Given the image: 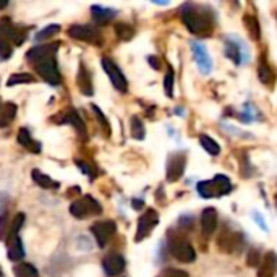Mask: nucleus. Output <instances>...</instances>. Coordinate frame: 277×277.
Instances as JSON below:
<instances>
[{"label": "nucleus", "mask_w": 277, "mask_h": 277, "mask_svg": "<svg viewBox=\"0 0 277 277\" xmlns=\"http://www.w3.org/2000/svg\"><path fill=\"white\" fill-rule=\"evenodd\" d=\"M159 277H188V274L182 269H177V267H167L159 274Z\"/></svg>", "instance_id": "nucleus-40"}, {"label": "nucleus", "mask_w": 277, "mask_h": 277, "mask_svg": "<svg viewBox=\"0 0 277 277\" xmlns=\"http://www.w3.org/2000/svg\"><path fill=\"white\" fill-rule=\"evenodd\" d=\"M242 245V234L224 227L217 237V246L222 253H234Z\"/></svg>", "instance_id": "nucleus-10"}, {"label": "nucleus", "mask_w": 277, "mask_h": 277, "mask_svg": "<svg viewBox=\"0 0 277 277\" xmlns=\"http://www.w3.org/2000/svg\"><path fill=\"white\" fill-rule=\"evenodd\" d=\"M148 62H149L151 67H153L154 70H159V68H160V60H159L157 57H154V56H149V57H148Z\"/></svg>", "instance_id": "nucleus-42"}, {"label": "nucleus", "mask_w": 277, "mask_h": 277, "mask_svg": "<svg viewBox=\"0 0 277 277\" xmlns=\"http://www.w3.org/2000/svg\"><path fill=\"white\" fill-rule=\"evenodd\" d=\"M16 117V105L13 102H5L0 107V128L8 127Z\"/></svg>", "instance_id": "nucleus-23"}, {"label": "nucleus", "mask_w": 277, "mask_h": 277, "mask_svg": "<svg viewBox=\"0 0 277 277\" xmlns=\"http://www.w3.org/2000/svg\"><path fill=\"white\" fill-rule=\"evenodd\" d=\"M200 145L206 149V153H209L211 156H219L220 154V146L217 145V141L212 140L208 135H201L200 136Z\"/></svg>", "instance_id": "nucleus-29"}, {"label": "nucleus", "mask_w": 277, "mask_h": 277, "mask_svg": "<svg viewBox=\"0 0 277 277\" xmlns=\"http://www.w3.org/2000/svg\"><path fill=\"white\" fill-rule=\"evenodd\" d=\"M15 277H39V272L38 269L30 264V263H20V264H16L15 266Z\"/></svg>", "instance_id": "nucleus-28"}, {"label": "nucleus", "mask_w": 277, "mask_h": 277, "mask_svg": "<svg viewBox=\"0 0 277 277\" xmlns=\"http://www.w3.org/2000/svg\"><path fill=\"white\" fill-rule=\"evenodd\" d=\"M217 227V211L214 208H206L201 212V230L203 234L209 237L214 234V230Z\"/></svg>", "instance_id": "nucleus-17"}, {"label": "nucleus", "mask_w": 277, "mask_h": 277, "mask_svg": "<svg viewBox=\"0 0 277 277\" xmlns=\"http://www.w3.org/2000/svg\"><path fill=\"white\" fill-rule=\"evenodd\" d=\"M115 34H117V38L120 41H130L135 36V30L127 23H117L115 24Z\"/></svg>", "instance_id": "nucleus-31"}, {"label": "nucleus", "mask_w": 277, "mask_h": 277, "mask_svg": "<svg viewBox=\"0 0 277 277\" xmlns=\"http://www.w3.org/2000/svg\"><path fill=\"white\" fill-rule=\"evenodd\" d=\"M275 204H277V195H275Z\"/></svg>", "instance_id": "nucleus-47"}, {"label": "nucleus", "mask_w": 277, "mask_h": 277, "mask_svg": "<svg viewBox=\"0 0 277 277\" xmlns=\"http://www.w3.org/2000/svg\"><path fill=\"white\" fill-rule=\"evenodd\" d=\"M133 208H135V209H141L143 206H145V204H143V201H140V200H133Z\"/></svg>", "instance_id": "nucleus-44"}, {"label": "nucleus", "mask_w": 277, "mask_h": 277, "mask_svg": "<svg viewBox=\"0 0 277 277\" xmlns=\"http://www.w3.org/2000/svg\"><path fill=\"white\" fill-rule=\"evenodd\" d=\"M224 42H226V49H224L226 57L230 59L235 65H240L242 62L250 60L246 44L240 38H237V36H227Z\"/></svg>", "instance_id": "nucleus-5"}, {"label": "nucleus", "mask_w": 277, "mask_h": 277, "mask_svg": "<svg viewBox=\"0 0 277 277\" xmlns=\"http://www.w3.org/2000/svg\"><path fill=\"white\" fill-rule=\"evenodd\" d=\"M23 83H36V78L30 73H15L8 78L7 85L15 86V85H23Z\"/></svg>", "instance_id": "nucleus-33"}, {"label": "nucleus", "mask_w": 277, "mask_h": 277, "mask_svg": "<svg viewBox=\"0 0 277 277\" xmlns=\"http://www.w3.org/2000/svg\"><path fill=\"white\" fill-rule=\"evenodd\" d=\"M76 164L81 167V171L85 172V174H88V175H91L93 177V171H91V167H89L86 162H83V160H76Z\"/></svg>", "instance_id": "nucleus-43"}, {"label": "nucleus", "mask_w": 277, "mask_h": 277, "mask_svg": "<svg viewBox=\"0 0 277 277\" xmlns=\"http://www.w3.org/2000/svg\"><path fill=\"white\" fill-rule=\"evenodd\" d=\"M91 109H93V112L96 114V117H97V120H99V123L104 127V131H105V135H110V123L107 122V119H105V115L102 114V110L99 109L97 105H91Z\"/></svg>", "instance_id": "nucleus-37"}, {"label": "nucleus", "mask_w": 277, "mask_h": 277, "mask_svg": "<svg viewBox=\"0 0 277 277\" xmlns=\"http://www.w3.org/2000/svg\"><path fill=\"white\" fill-rule=\"evenodd\" d=\"M212 185H214V190H216L217 198L232 191V182H230V178L226 175H216L212 180Z\"/></svg>", "instance_id": "nucleus-25"}, {"label": "nucleus", "mask_w": 277, "mask_h": 277, "mask_svg": "<svg viewBox=\"0 0 277 277\" xmlns=\"http://www.w3.org/2000/svg\"><path fill=\"white\" fill-rule=\"evenodd\" d=\"M253 219H255V222L258 226H260V229H263V230H266V232H269V227L266 226V222H264V219H263V216L258 211H255L253 212Z\"/></svg>", "instance_id": "nucleus-41"}, {"label": "nucleus", "mask_w": 277, "mask_h": 277, "mask_svg": "<svg viewBox=\"0 0 277 277\" xmlns=\"http://www.w3.org/2000/svg\"><path fill=\"white\" fill-rule=\"evenodd\" d=\"M18 143H20L24 149H28L30 153H33V154L41 153V143L33 140L28 128H20V131H18Z\"/></svg>", "instance_id": "nucleus-20"}, {"label": "nucleus", "mask_w": 277, "mask_h": 277, "mask_svg": "<svg viewBox=\"0 0 277 277\" xmlns=\"http://www.w3.org/2000/svg\"><path fill=\"white\" fill-rule=\"evenodd\" d=\"M76 83L79 91H81L85 96H93V83H91V75L89 71L86 70V67L81 64L78 70V75H76Z\"/></svg>", "instance_id": "nucleus-22"}, {"label": "nucleus", "mask_w": 277, "mask_h": 277, "mask_svg": "<svg viewBox=\"0 0 277 277\" xmlns=\"http://www.w3.org/2000/svg\"><path fill=\"white\" fill-rule=\"evenodd\" d=\"M190 46H191L193 57H195V62H196V65H198L200 71L203 75H209L212 70V60L209 57L206 46L200 41H191Z\"/></svg>", "instance_id": "nucleus-12"}, {"label": "nucleus", "mask_w": 277, "mask_h": 277, "mask_svg": "<svg viewBox=\"0 0 277 277\" xmlns=\"http://www.w3.org/2000/svg\"><path fill=\"white\" fill-rule=\"evenodd\" d=\"M261 260H263V255H261L260 252H258V250H252V252L248 253L246 264H248L250 267H260Z\"/></svg>", "instance_id": "nucleus-38"}, {"label": "nucleus", "mask_w": 277, "mask_h": 277, "mask_svg": "<svg viewBox=\"0 0 277 277\" xmlns=\"http://www.w3.org/2000/svg\"><path fill=\"white\" fill-rule=\"evenodd\" d=\"M169 253H171L177 261L180 263H193L196 260V253L193 246L190 245V242H186L182 237H169Z\"/></svg>", "instance_id": "nucleus-2"}, {"label": "nucleus", "mask_w": 277, "mask_h": 277, "mask_svg": "<svg viewBox=\"0 0 277 277\" xmlns=\"http://www.w3.org/2000/svg\"><path fill=\"white\" fill-rule=\"evenodd\" d=\"M59 49V42H52V44H44V46H38V47H33L28 53H26V59L31 64L38 62L41 59H46L50 56H56Z\"/></svg>", "instance_id": "nucleus-15"}, {"label": "nucleus", "mask_w": 277, "mask_h": 277, "mask_svg": "<svg viewBox=\"0 0 277 277\" xmlns=\"http://www.w3.org/2000/svg\"><path fill=\"white\" fill-rule=\"evenodd\" d=\"M31 177H33V180L38 183L41 188H59V182L56 180H52V178L46 174H42L41 171H38V169H34V171L31 172Z\"/></svg>", "instance_id": "nucleus-26"}, {"label": "nucleus", "mask_w": 277, "mask_h": 277, "mask_svg": "<svg viewBox=\"0 0 277 277\" xmlns=\"http://www.w3.org/2000/svg\"><path fill=\"white\" fill-rule=\"evenodd\" d=\"M4 7H7V2H0V8H4Z\"/></svg>", "instance_id": "nucleus-45"}, {"label": "nucleus", "mask_w": 277, "mask_h": 277, "mask_svg": "<svg viewBox=\"0 0 277 277\" xmlns=\"http://www.w3.org/2000/svg\"><path fill=\"white\" fill-rule=\"evenodd\" d=\"M62 123H68V125H71L79 135L81 136H86V123L83 122V119L79 117V114L76 112V110H73V109H70L68 112H65L64 114V117H62V120H60Z\"/></svg>", "instance_id": "nucleus-21"}, {"label": "nucleus", "mask_w": 277, "mask_h": 277, "mask_svg": "<svg viewBox=\"0 0 277 277\" xmlns=\"http://www.w3.org/2000/svg\"><path fill=\"white\" fill-rule=\"evenodd\" d=\"M102 212L101 204L97 203L93 196L85 195L79 200L73 201L70 206V214L76 219H85L89 216H97V214Z\"/></svg>", "instance_id": "nucleus-3"}, {"label": "nucleus", "mask_w": 277, "mask_h": 277, "mask_svg": "<svg viewBox=\"0 0 277 277\" xmlns=\"http://www.w3.org/2000/svg\"><path fill=\"white\" fill-rule=\"evenodd\" d=\"M182 21L190 33L208 36L214 30V21L211 12L196 5H186L182 12Z\"/></svg>", "instance_id": "nucleus-1"}, {"label": "nucleus", "mask_w": 277, "mask_h": 277, "mask_svg": "<svg viewBox=\"0 0 277 277\" xmlns=\"http://www.w3.org/2000/svg\"><path fill=\"white\" fill-rule=\"evenodd\" d=\"M33 67L36 68V71L41 75V78L46 79L47 83L57 86L60 85L62 81V75L59 71V67H57V60H56V56H50V57H46V59H41L38 62H34Z\"/></svg>", "instance_id": "nucleus-4"}, {"label": "nucleus", "mask_w": 277, "mask_h": 277, "mask_svg": "<svg viewBox=\"0 0 277 277\" xmlns=\"http://www.w3.org/2000/svg\"><path fill=\"white\" fill-rule=\"evenodd\" d=\"M174 81H175V73H174V70L169 67L165 78H164V89H165V94L169 97L174 96Z\"/></svg>", "instance_id": "nucleus-35"}, {"label": "nucleus", "mask_w": 277, "mask_h": 277, "mask_svg": "<svg viewBox=\"0 0 277 277\" xmlns=\"http://www.w3.org/2000/svg\"><path fill=\"white\" fill-rule=\"evenodd\" d=\"M68 36L71 39L83 41V42H91V44H96V46H99V44L102 42L99 31H97L94 26H89V24H73V26H70Z\"/></svg>", "instance_id": "nucleus-7"}, {"label": "nucleus", "mask_w": 277, "mask_h": 277, "mask_svg": "<svg viewBox=\"0 0 277 277\" xmlns=\"http://www.w3.org/2000/svg\"><path fill=\"white\" fill-rule=\"evenodd\" d=\"M101 64H102V68L107 73V76L110 78V83L114 85V88L117 89V91H120V93H127V89H128L127 78H125V75L122 73V70L117 65H115V62H112L110 59L104 57L101 60Z\"/></svg>", "instance_id": "nucleus-9"}, {"label": "nucleus", "mask_w": 277, "mask_h": 277, "mask_svg": "<svg viewBox=\"0 0 277 277\" xmlns=\"http://www.w3.org/2000/svg\"><path fill=\"white\" fill-rule=\"evenodd\" d=\"M159 224V214L154 209H148L143 216L138 219V229L135 235V242H141L146 237L151 235L153 229Z\"/></svg>", "instance_id": "nucleus-11"}, {"label": "nucleus", "mask_w": 277, "mask_h": 277, "mask_svg": "<svg viewBox=\"0 0 277 277\" xmlns=\"http://www.w3.org/2000/svg\"><path fill=\"white\" fill-rule=\"evenodd\" d=\"M277 272V255L274 252H267L261 264L258 267V277H274Z\"/></svg>", "instance_id": "nucleus-16"}, {"label": "nucleus", "mask_w": 277, "mask_h": 277, "mask_svg": "<svg viewBox=\"0 0 277 277\" xmlns=\"http://www.w3.org/2000/svg\"><path fill=\"white\" fill-rule=\"evenodd\" d=\"M0 277H4V272H2V267H0Z\"/></svg>", "instance_id": "nucleus-46"}, {"label": "nucleus", "mask_w": 277, "mask_h": 277, "mask_svg": "<svg viewBox=\"0 0 277 277\" xmlns=\"http://www.w3.org/2000/svg\"><path fill=\"white\" fill-rule=\"evenodd\" d=\"M57 33H60V26L59 24H49L44 30H41L38 34H36V39L38 41H44V39H50L53 38Z\"/></svg>", "instance_id": "nucleus-34"}, {"label": "nucleus", "mask_w": 277, "mask_h": 277, "mask_svg": "<svg viewBox=\"0 0 277 277\" xmlns=\"http://www.w3.org/2000/svg\"><path fill=\"white\" fill-rule=\"evenodd\" d=\"M130 127H131V136L135 140H145V125H143L140 117H131L130 120Z\"/></svg>", "instance_id": "nucleus-32"}, {"label": "nucleus", "mask_w": 277, "mask_h": 277, "mask_svg": "<svg viewBox=\"0 0 277 277\" xmlns=\"http://www.w3.org/2000/svg\"><path fill=\"white\" fill-rule=\"evenodd\" d=\"M258 76H260V81L267 85V86L274 83V78H275L274 71L271 70L269 65L266 64V60H263V59L260 62V67H258Z\"/></svg>", "instance_id": "nucleus-27"}, {"label": "nucleus", "mask_w": 277, "mask_h": 277, "mask_svg": "<svg viewBox=\"0 0 277 277\" xmlns=\"http://www.w3.org/2000/svg\"><path fill=\"white\" fill-rule=\"evenodd\" d=\"M243 24H245V28L248 31V36L253 41H260L261 39V26H260V23H258L255 15H245L243 16Z\"/></svg>", "instance_id": "nucleus-24"}, {"label": "nucleus", "mask_w": 277, "mask_h": 277, "mask_svg": "<svg viewBox=\"0 0 277 277\" xmlns=\"http://www.w3.org/2000/svg\"><path fill=\"white\" fill-rule=\"evenodd\" d=\"M0 38L13 41L16 46H21L28 38V28L15 26L10 18H0Z\"/></svg>", "instance_id": "nucleus-6"}, {"label": "nucleus", "mask_w": 277, "mask_h": 277, "mask_svg": "<svg viewBox=\"0 0 277 277\" xmlns=\"http://www.w3.org/2000/svg\"><path fill=\"white\" fill-rule=\"evenodd\" d=\"M10 224H12V220H8L7 214L0 216V240H7L8 230H10Z\"/></svg>", "instance_id": "nucleus-39"}, {"label": "nucleus", "mask_w": 277, "mask_h": 277, "mask_svg": "<svg viewBox=\"0 0 277 277\" xmlns=\"http://www.w3.org/2000/svg\"><path fill=\"white\" fill-rule=\"evenodd\" d=\"M196 190H198L200 196H203V198H217L216 195V190H214V185H212V180H201L198 182V185H196Z\"/></svg>", "instance_id": "nucleus-30"}, {"label": "nucleus", "mask_w": 277, "mask_h": 277, "mask_svg": "<svg viewBox=\"0 0 277 277\" xmlns=\"http://www.w3.org/2000/svg\"><path fill=\"white\" fill-rule=\"evenodd\" d=\"M125 266H127V263H125V258L119 253H112V255H107L104 258L102 261V267L107 275H119L123 272Z\"/></svg>", "instance_id": "nucleus-14"}, {"label": "nucleus", "mask_w": 277, "mask_h": 277, "mask_svg": "<svg viewBox=\"0 0 277 277\" xmlns=\"http://www.w3.org/2000/svg\"><path fill=\"white\" fill-rule=\"evenodd\" d=\"M185 167H186V156L183 153L172 154L167 162V180L178 182L183 177Z\"/></svg>", "instance_id": "nucleus-13"}, {"label": "nucleus", "mask_w": 277, "mask_h": 277, "mask_svg": "<svg viewBox=\"0 0 277 277\" xmlns=\"http://www.w3.org/2000/svg\"><path fill=\"white\" fill-rule=\"evenodd\" d=\"M91 234L94 235L97 245L104 248L117 234V224L114 220H99L91 226Z\"/></svg>", "instance_id": "nucleus-8"}, {"label": "nucleus", "mask_w": 277, "mask_h": 277, "mask_svg": "<svg viewBox=\"0 0 277 277\" xmlns=\"http://www.w3.org/2000/svg\"><path fill=\"white\" fill-rule=\"evenodd\" d=\"M13 56V47H12V42L5 39V38H0V59L2 60H8Z\"/></svg>", "instance_id": "nucleus-36"}, {"label": "nucleus", "mask_w": 277, "mask_h": 277, "mask_svg": "<svg viewBox=\"0 0 277 277\" xmlns=\"http://www.w3.org/2000/svg\"><path fill=\"white\" fill-rule=\"evenodd\" d=\"M7 246H8V258H10V261H21L24 258V246L20 235H8Z\"/></svg>", "instance_id": "nucleus-18"}, {"label": "nucleus", "mask_w": 277, "mask_h": 277, "mask_svg": "<svg viewBox=\"0 0 277 277\" xmlns=\"http://www.w3.org/2000/svg\"><path fill=\"white\" fill-rule=\"evenodd\" d=\"M91 13H93V20L101 26L110 23L114 18L117 16V12H115L114 8H105V7H99V5H93Z\"/></svg>", "instance_id": "nucleus-19"}]
</instances>
